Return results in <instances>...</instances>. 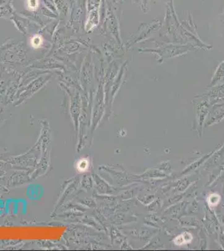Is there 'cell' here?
Segmentation results:
<instances>
[{
  "mask_svg": "<svg viewBox=\"0 0 224 251\" xmlns=\"http://www.w3.org/2000/svg\"><path fill=\"white\" fill-rule=\"evenodd\" d=\"M89 166V163H88V161L87 160H84L83 162H80L78 165V169H81L83 168V171L84 170H86L87 167Z\"/></svg>",
  "mask_w": 224,
  "mask_h": 251,
  "instance_id": "cell-5",
  "label": "cell"
},
{
  "mask_svg": "<svg viewBox=\"0 0 224 251\" xmlns=\"http://www.w3.org/2000/svg\"><path fill=\"white\" fill-rule=\"evenodd\" d=\"M43 44V39L39 35L34 36L32 40H31V45L34 47V48H39Z\"/></svg>",
  "mask_w": 224,
  "mask_h": 251,
  "instance_id": "cell-3",
  "label": "cell"
},
{
  "mask_svg": "<svg viewBox=\"0 0 224 251\" xmlns=\"http://www.w3.org/2000/svg\"><path fill=\"white\" fill-rule=\"evenodd\" d=\"M39 6L38 0H28V7L31 10H35Z\"/></svg>",
  "mask_w": 224,
  "mask_h": 251,
  "instance_id": "cell-4",
  "label": "cell"
},
{
  "mask_svg": "<svg viewBox=\"0 0 224 251\" xmlns=\"http://www.w3.org/2000/svg\"><path fill=\"white\" fill-rule=\"evenodd\" d=\"M192 240V236L189 233H183L182 234L179 235L174 240L175 244L177 245H183L185 244H188Z\"/></svg>",
  "mask_w": 224,
  "mask_h": 251,
  "instance_id": "cell-1",
  "label": "cell"
},
{
  "mask_svg": "<svg viewBox=\"0 0 224 251\" xmlns=\"http://www.w3.org/2000/svg\"><path fill=\"white\" fill-rule=\"evenodd\" d=\"M208 203L210 204L211 206H216L218 205L220 201V196L217 193H213V194H211L209 197H208Z\"/></svg>",
  "mask_w": 224,
  "mask_h": 251,
  "instance_id": "cell-2",
  "label": "cell"
}]
</instances>
